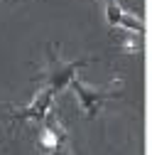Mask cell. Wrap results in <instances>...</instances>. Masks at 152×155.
Here are the masks:
<instances>
[{
    "label": "cell",
    "instance_id": "277c9868",
    "mask_svg": "<svg viewBox=\"0 0 152 155\" xmlns=\"http://www.w3.org/2000/svg\"><path fill=\"white\" fill-rule=\"evenodd\" d=\"M118 25H120V27H125L128 32H135V35H142V32H145V25H142L140 17L130 15V12H125V10H123V15H120Z\"/></svg>",
    "mask_w": 152,
    "mask_h": 155
},
{
    "label": "cell",
    "instance_id": "5b68a950",
    "mask_svg": "<svg viewBox=\"0 0 152 155\" xmlns=\"http://www.w3.org/2000/svg\"><path fill=\"white\" fill-rule=\"evenodd\" d=\"M42 148L49 150V153L59 148V138H56V130H54L52 126H47V128L42 130Z\"/></svg>",
    "mask_w": 152,
    "mask_h": 155
},
{
    "label": "cell",
    "instance_id": "6da1fadb",
    "mask_svg": "<svg viewBox=\"0 0 152 155\" xmlns=\"http://www.w3.org/2000/svg\"><path fill=\"white\" fill-rule=\"evenodd\" d=\"M52 99H54V91L47 86V89H42L40 94L34 96V101L30 104V106H25V108H17V111H12V118H32V121H44L47 118V111H49V106H52Z\"/></svg>",
    "mask_w": 152,
    "mask_h": 155
},
{
    "label": "cell",
    "instance_id": "3957f363",
    "mask_svg": "<svg viewBox=\"0 0 152 155\" xmlns=\"http://www.w3.org/2000/svg\"><path fill=\"white\" fill-rule=\"evenodd\" d=\"M84 64H88V62H86V59H79V62H71V64H66V67H62V69H54V71L49 74V89H52L54 94H59L64 86L71 84V79H76V69H81Z\"/></svg>",
    "mask_w": 152,
    "mask_h": 155
},
{
    "label": "cell",
    "instance_id": "8992f818",
    "mask_svg": "<svg viewBox=\"0 0 152 155\" xmlns=\"http://www.w3.org/2000/svg\"><path fill=\"white\" fill-rule=\"evenodd\" d=\"M120 15H123V8L116 0H106V20H108V25H118Z\"/></svg>",
    "mask_w": 152,
    "mask_h": 155
},
{
    "label": "cell",
    "instance_id": "7a4b0ae2",
    "mask_svg": "<svg viewBox=\"0 0 152 155\" xmlns=\"http://www.w3.org/2000/svg\"><path fill=\"white\" fill-rule=\"evenodd\" d=\"M71 86H74V91H76V96H79V104H81V108L91 116H96L98 113V108H101V104L106 101V94L103 91H98V89H88L86 84H81L79 79H71Z\"/></svg>",
    "mask_w": 152,
    "mask_h": 155
}]
</instances>
